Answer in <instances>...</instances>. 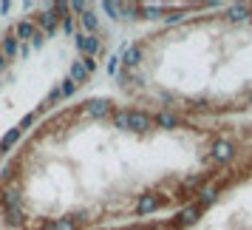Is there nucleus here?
<instances>
[{
  "mask_svg": "<svg viewBox=\"0 0 252 230\" xmlns=\"http://www.w3.org/2000/svg\"><path fill=\"white\" fill-rule=\"evenodd\" d=\"M250 128H252V119H250Z\"/></svg>",
  "mask_w": 252,
  "mask_h": 230,
  "instance_id": "423d86ee",
  "label": "nucleus"
},
{
  "mask_svg": "<svg viewBox=\"0 0 252 230\" xmlns=\"http://www.w3.org/2000/svg\"><path fill=\"white\" fill-rule=\"evenodd\" d=\"M114 97L184 122L252 119V3L148 26L111 60Z\"/></svg>",
  "mask_w": 252,
  "mask_h": 230,
  "instance_id": "f03ea898",
  "label": "nucleus"
},
{
  "mask_svg": "<svg viewBox=\"0 0 252 230\" xmlns=\"http://www.w3.org/2000/svg\"><path fill=\"white\" fill-rule=\"evenodd\" d=\"M3 9H6V6H0V12H3Z\"/></svg>",
  "mask_w": 252,
  "mask_h": 230,
  "instance_id": "39448f33",
  "label": "nucleus"
},
{
  "mask_svg": "<svg viewBox=\"0 0 252 230\" xmlns=\"http://www.w3.org/2000/svg\"><path fill=\"white\" fill-rule=\"evenodd\" d=\"M105 48L96 6L46 3L0 26V168L51 111L85 91Z\"/></svg>",
  "mask_w": 252,
  "mask_h": 230,
  "instance_id": "7ed1b4c3",
  "label": "nucleus"
},
{
  "mask_svg": "<svg viewBox=\"0 0 252 230\" xmlns=\"http://www.w3.org/2000/svg\"><path fill=\"white\" fill-rule=\"evenodd\" d=\"M252 168L250 122H184L114 94L60 105L0 168L3 230H119Z\"/></svg>",
  "mask_w": 252,
  "mask_h": 230,
  "instance_id": "f257e3e1",
  "label": "nucleus"
},
{
  "mask_svg": "<svg viewBox=\"0 0 252 230\" xmlns=\"http://www.w3.org/2000/svg\"><path fill=\"white\" fill-rule=\"evenodd\" d=\"M119 230H252V168L224 179L170 216Z\"/></svg>",
  "mask_w": 252,
  "mask_h": 230,
  "instance_id": "20e7f679",
  "label": "nucleus"
},
{
  "mask_svg": "<svg viewBox=\"0 0 252 230\" xmlns=\"http://www.w3.org/2000/svg\"><path fill=\"white\" fill-rule=\"evenodd\" d=\"M0 230H3V228H0Z\"/></svg>",
  "mask_w": 252,
  "mask_h": 230,
  "instance_id": "0eeeda50",
  "label": "nucleus"
}]
</instances>
